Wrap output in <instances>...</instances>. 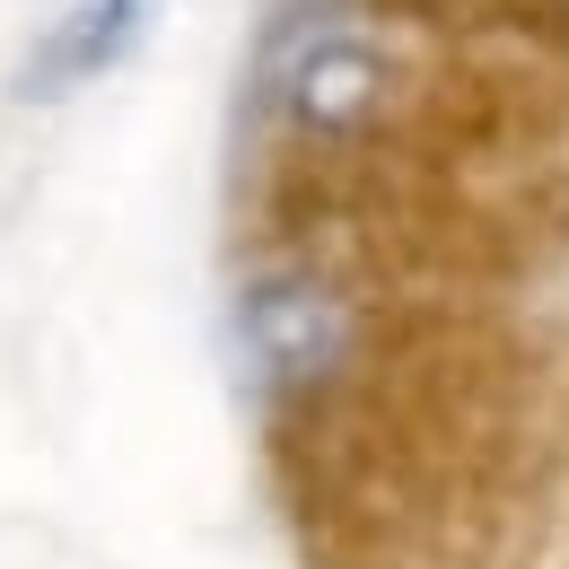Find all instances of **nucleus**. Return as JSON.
I'll return each mask as SVG.
<instances>
[{
    "instance_id": "nucleus-1",
    "label": "nucleus",
    "mask_w": 569,
    "mask_h": 569,
    "mask_svg": "<svg viewBox=\"0 0 569 569\" xmlns=\"http://www.w3.org/2000/svg\"><path fill=\"white\" fill-rule=\"evenodd\" d=\"M272 473L316 569H508L543 491L526 342L465 298H368L281 377Z\"/></svg>"
},
{
    "instance_id": "nucleus-2",
    "label": "nucleus",
    "mask_w": 569,
    "mask_h": 569,
    "mask_svg": "<svg viewBox=\"0 0 569 569\" xmlns=\"http://www.w3.org/2000/svg\"><path fill=\"white\" fill-rule=\"evenodd\" d=\"M254 114L289 149H561L569 53L377 0H281L254 44Z\"/></svg>"
},
{
    "instance_id": "nucleus-3",
    "label": "nucleus",
    "mask_w": 569,
    "mask_h": 569,
    "mask_svg": "<svg viewBox=\"0 0 569 569\" xmlns=\"http://www.w3.org/2000/svg\"><path fill=\"white\" fill-rule=\"evenodd\" d=\"M149 9H158V0H62L53 27L36 36V53L18 62V97H27V106H53V97L97 88V79L141 44Z\"/></svg>"
},
{
    "instance_id": "nucleus-4",
    "label": "nucleus",
    "mask_w": 569,
    "mask_h": 569,
    "mask_svg": "<svg viewBox=\"0 0 569 569\" xmlns=\"http://www.w3.org/2000/svg\"><path fill=\"white\" fill-rule=\"evenodd\" d=\"M377 9H403V18L456 27V36H526V44L569 53V0H377Z\"/></svg>"
}]
</instances>
